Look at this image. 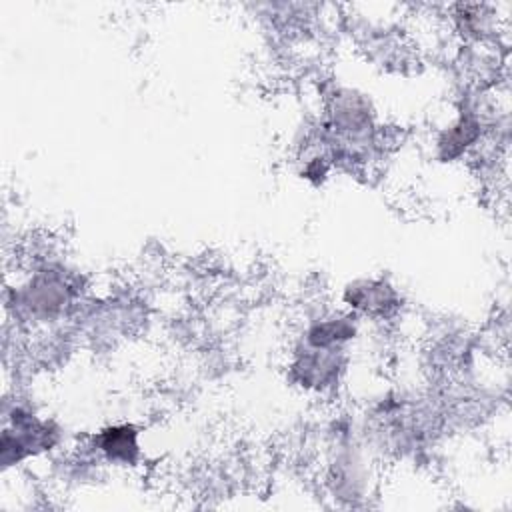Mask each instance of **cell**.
I'll use <instances>...</instances> for the list:
<instances>
[{
  "instance_id": "1",
  "label": "cell",
  "mask_w": 512,
  "mask_h": 512,
  "mask_svg": "<svg viewBox=\"0 0 512 512\" xmlns=\"http://www.w3.org/2000/svg\"><path fill=\"white\" fill-rule=\"evenodd\" d=\"M10 424L2 432V464L12 466L28 456L50 450L58 442L56 428L26 408H14Z\"/></svg>"
},
{
  "instance_id": "2",
  "label": "cell",
  "mask_w": 512,
  "mask_h": 512,
  "mask_svg": "<svg viewBox=\"0 0 512 512\" xmlns=\"http://www.w3.org/2000/svg\"><path fill=\"white\" fill-rule=\"evenodd\" d=\"M94 450L112 464H136L140 458L138 430L132 424H112L94 438Z\"/></svg>"
},
{
  "instance_id": "3",
  "label": "cell",
  "mask_w": 512,
  "mask_h": 512,
  "mask_svg": "<svg viewBox=\"0 0 512 512\" xmlns=\"http://www.w3.org/2000/svg\"><path fill=\"white\" fill-rule=\"evenodd\" d=\"M346 302L356 312H364L370 316H386L396 308L398 298L388 284L370 280V282H358L354 284V288L350 286L346 294Z\"/></svg>"
}]
</instances>
